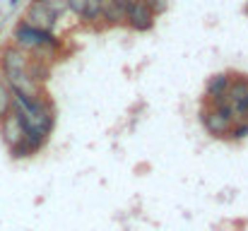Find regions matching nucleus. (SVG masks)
<instances>
[{
  "label": "nucleus",
  "instance_id": "f257e3e1",
  "mask_svg": "<svg viewBox=\"0 0 248 231\" xmlns=\"http://www.w3.org/2000/svg\"><path fill=\"white\" fill-rule=\"evenodd\" d=\"M12 39H15V46H19L22 51H41V48H53L58 46L56 36L51 31H41V29H34L24 22H19L12 31Z\"/></svg>",
  "mask_w": 248,
  "mask_h": 231
},
{
  "label": "nucleus",
  "instance_id": "f03ea898",
  "mask_svg": "<svg viewBox=\"0 0 248 231\" xmlns=\"http://www.w3.org/2000/svg\"><path fill=\"white\" fill-rule=\"evenodd\" d=\"M56 15L53 12H48V7L41 2V0H31V5L27 7V12H24V24H29V27H34V29H41V31H53V27H56Z\"/></svg>",
  "mask_w": 248,
  "mask_h": 231
},
{
  "label": "nucleus",
  "instance_id": "7ed1b4c3",
  "mask_svg": "<svg viewBox=\"0 0 248 231\" xmlns=\"http://www.w3.org/2000/svg\"><path fill=\"white\" fill-rule=\"evenodd\" d=\"M27 63H29V58H27V53L19 46H7L2 51V61H0L5 79H12V77L27 73Z\"/></svg>",
  "mask_w": 248,
  "mask_h": 231
},
{
  "label": "nucleus",
  "instance_id": "20e7f679",
  "mask_svg": "<svg viewBox=\"0 0 248 231\" xmlns=\"http://www.w3.org/2000/svg\"><path fill=\"white\" fill-rule=\"evenodd\" d=\"M125 22L135 29V31H147L155 24V12L142 2V0H133L125 7Z\"/></svg>",
  "mask_w": 248,
  "mask_h": 231
},
{
  "label": "nucleus",
  "instance_id": "39448f33",
  "mask_svg": "<svg viewBox=\"0 0 248 231\" xmlns=\"http://www.w3.org/2000/svg\"><path fill=\"white\" fill-rule=\"evenodd\" d=\"M0 133H2V140L7 142V147H15V145L22 142V138H24V133H27V125L22 123V118H19L15 111H10V113L0 121Z\"/></svg>",
  "mask_w": 248,
  "mask_h": 231
},
{
  "label": "nucleus",
  "instance_id": "423d86ee",
  "mask_svg": "<svg viewBox=\"0 0 248 231\" xmlns=\"http://www.w3.org/2000/svg\"><path fill=\"white\" fill-rule=\"evenodd\" d=\"M202 125H205V130H207L210 135L224 138V135H229L234 121L227 118V116H222V113L215 111V108H207V111H202Z\"/></svg>",
  "mask_w": 248,
  "mask_h": 231
},
{
  "label": "nucleus",
  "instance_id": "0eeeda50",
  "mask_svg": "<svg viewBox=\"0 0 248 231\" xmlns=\"http://www.w3.org/2000/svg\"><path fill=\"white\" fill-rule=\"evenodd\" d=\"M99 17H104L108 24H121V22H125V7L113 0H101Z\"/></svg>",
  "mask_w": 248,
  "mask_h": 231
},
{
  "label": "nucleus",
  "instance_id": "6e6552de",
  "mask_svg": "<svg viewBox=\"0 0 248 231\" xmlns=\"http://www.w3.org/2000/svg\"><path fill=\"white\" fill-rule=\"evenodd\" d=\"M12 111V89L5 79H0V121Z\"/></svg>",
  "mask_w": 248,
  "mask_h": 231
},
{
  "label": "nucleus",
  "instance_id": "1a4fd4ad",
  "mask_svg": "<svg viewBox=\"0 0 248 231\" xmlns=\"http://www.w3.org/2000/svg\"><path fill=\"white\" fill-rule=\"evenodd\" d=\"M229 84H232L229 75H215L207 82V94L210 96H219V94H224L229 89Z\"/></svg>",
  "mask_w": 248,
  "mask_h": 231
},
{
  "label": "nucleus",
  "instance_id": "9d476101",
  "mask_svg": "<svg viewBox=\"0 0 248 231\" xmlns=\"http://www.w3.org/2000/svg\"><path fill=\"white\" fill-rule=\"evenodd\" d=\"M99 10H101V0H84L80 17L84 22H94V19H99Z\"/></svg>",
  "mask_w": 248,
  "mask_h": 231
},
{
  "label": "nucleus",
  "instance_id": "9b49d317",
  "mask_svg": "<svg viewBox=\"0 0 248 231\" xmlns=\"http://www.w3.org/2000/svg\"><path fill=\"white\" fill-rule=\"evenodd\" d=\"M142 2H145L155 15H162V12L166 10V0H142Z\"/></svg>",
  "mask_w": 248,
  "mask_h": 231
},
{
  "label": "nucleus",
  "instance_id": "f8f14e48",
  "mask_svg": "<svg viewBox=\"0 0 248 231\" xmlns=\"http://www.w3.org/2000/svg\"><path fill=\"white\" fill-rule=\"evenodd\" d=\"M229 135H234L236 140L246 138V135H248V123H246V125H236V128H232V130H229Z\"/></svg>",
  "mask_w": 248,
  "mask_h": 231
},
{
  "label": "nucleus",
  "instance_id": "ddd939ff",
  "mask_svg": "<svg viewBox=\"0 0 248 231\" xmlns=\"http://www.w3.org/2000/svg\"><path fill=\"white\" fill-rule=\"evenodd\" d=\"M17 5H19V0H10V2H7V7H10V10H15Z\"/></svg>",
  "mask_w": 248,
  "mask_h": 231
},
{
  "label": "nucleus",
  "instance_id": "4468645a",
  "mask_svg": "<svg viewBox=\"0 0 248 231\" xmlns=\"http://www.w3.org/2000/svg\"><path fill=\"white\" fill-rule=\"evenodd\" d=\"M113 2H118V5H123V7H128V5H130L133 0H113Z\"/></svg>",
  "mask_w": 248,
  "mask_h": 231
},
{
  "label": "nucleus",
  "instance_id": "2eb2a0df",
  "mask_svg": "<svg viewBox=\"0 0 248 231\" xmlns=\"http://www.w3.org/2000/svg\"><path fill=\"white\" fill-rule=\"evenodd\" d=\"M0 31H2V24H0Z\"/></svg>",
  "mask_w": 248,
  "mask_h": 231
}]
</instances>
